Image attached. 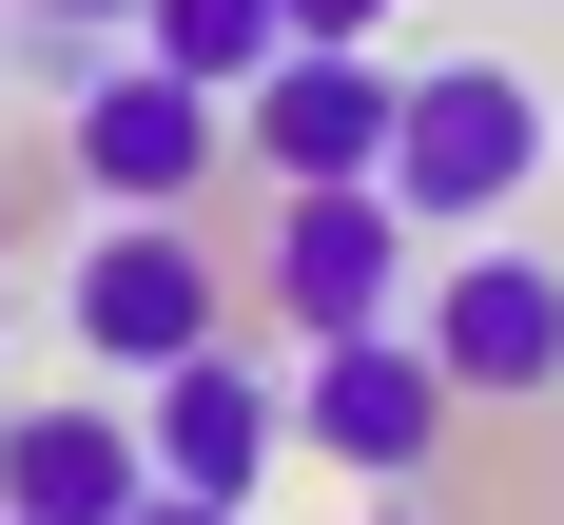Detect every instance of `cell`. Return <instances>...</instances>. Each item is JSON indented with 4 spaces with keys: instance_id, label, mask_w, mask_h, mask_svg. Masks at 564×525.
<instances>
[{
    "instance_id": "277c9868",
    "label": "cell",
    "mask_w": 564,
    "mask_h": 525,
    "mask_svg": "<svg viewBox=\"0 0 564 525\" xmlns=\"http://www.w3.org/2000/svg\"><path fill=\"white\" fill-rule=\"evenodd\" d=\"M390 311H409V195H390V175L273 195V331L332 350V331H390Z\"/></svg>"
},
{
    "instance_id": "3957f363",
    "label": "cell",
    "mask_w": 564,
    "mask_h": 525,
    "mask_svg": "<svg viewBox=\"0 0 564 525\" xmlns=\"http://www.w3.org/2000/svg\"><path fill=\"white\" fill-rule=\"evenodd\" d=\"M58 156H78L98 215H195L215 156H234V98H195L175 58H98V78L58 98Z\"/></svg>"
},
{
    "instance_id": "8fae6325",
    "label": "cell",
    "mask_w": 564,
    "mask_h": 525,
    "mask_svg": "<svg viewBox=\"0 0 564 525\" xmlns=\"http://www.w3.org/2000/svg\"><path fill=\"white\" fill-rule=\"evenodd\" d=\"M117 20H137V0H20V40H40V58H78V78H98V40H117ZM78 78H58V98H78Z\"/></svg>"
},
{
    "instance_id": "ba28073f",
    "label": "cell",
    "mask_w": 564,
    "mask_h": 525,
    "mask_svg": "<svg viewBox=\"0 0 564 525\" xmlns=\"http://www.w3.org/2000/svg\"><path fill=\"white\" fill-rule=\"evenodd\" d=\"M137 448H156V486H215V506H253V486H273V448H292V390L215 331V350H175L156 390H137Z\"/></svg>"
},
{
    "instance_id": "9a60e30c",
    "label": "cell",
    "mask_w": 564,
    "mask_h": 525,
    "mask_svg": "<svg viewBox=\"0 0 564 525\" xmlns=\"http://www.w3.org/2000/svg\"><path fill=\"white\" fill-rule=\"evenodd\" d=\"M370 525H429V506H370Z\"/></svg>"
},
{
    "instance_id": "5bb4252c",
    "label": "cell",
    "mask_w": 564,
    "mask_h": 525,
    "mask_svg": "<svg viewBox=\"0 0 564 525\" xmlns=\"http://www.w3.org/2000/svg\"><path fill=\"white\" fill-rule=\"evenodd\" d=\"M0 58H20V0H0Z\"/></svg>"
},
{
    "instance_id": "7a4b0ae2",
    "label": "cell",
    "mask_w": 564,
    "mask_h": 525,
    "mask_svg": "<svg viewBox=\"0 0 564 525\" xmlns=\"http://www.w3.org/2000/svg\"><path fill=\"white\" fill-rule=\"evenodd\" d=\"M58 331H78L98 390H156L175 350L234 331V292H215V253H195L175 215H98V233H78V273H58Z\"/></svg>"
},
{
    "instance_id": "7c38bea8",
    "label": "cell",
    "mask_w": 564,
    "mask_h": 525,
    "mask_svg": "<svg viewBox=\"0 0 564 525\" xmlns=\"http://www.w3.org/2000/svg\"><path fill=\"white\" fill-rule=\"evenodd\" d=\"M292 40H390V0H273Z\"/></svg>"
},
{
    "instance_id": "4fadbf2b",
    "label": "cell",
    "mask_w": 564,
    "mask_h": 525,
    "mask_svg": "<svg viewBox=\"0 0 564 525\" xmlns=\"http://www.w3.org/2000/svg\"><path fill=\"white\" fill-rule=\"evenodd\" d=\"M117 525H253V506H215V486H137Z\"/></svg>"
},
{
    "instance_id": "6da1fadb",
    "label": "cell",
    "mask_w": 564,
    "mask_h": 525,
    "mask_svg": "<svg viewBox=\"0 0 564 525\" xmlns=\"http://www.w3.org/2000/svg\"><path fill=\"white\" fill-rule=\"evenodd\" d=\"M525 175H545V78H525V58H429V78H409V117H390L409 233H487Z\"/></svg>"
},
{
    "instance_id": "5b68a950",
    "label": "cell",
    "mask_w": 564,
    "mask_h": 525,
    "mask_svg": "<svg viewBox=\"0 0 564 525\" xmlns=\"http://www.w3.org/2000/svg\"><path fill=\"white\" fill-rule=\"evenodd\" d=\"M448 408H467L448 350L390 311V331H332L312 370H292V448H332V467H370V486H409V467L448 448Z\"/></svg>"
},
{
    "instance_id": "9c48e42d",
    "label": "cell",
    "mask_w": 564,
    "mask_h": 525,
    "mask_svg": "<svg viewBox=\"0 0 564 525\" xmlns=\"http://www.w3.org/2000/svg\"><path fill=\"white\" fill-rule=\"evenodd\" d=\"M137 486H156V448H137V390L0 408V525H117Z\"/></svg>"
},
{
    "instance_id": "52a82bcc",
    "label": "cell",
    "mask_w": 564,
    "mask_h": 525,
    "mask_svg": "<svg viewBox=\"0 0 564 525\" xmlns=\"http://www.w3.org/2000/svg\"><path fill=\"white\" fill-rule=\"evenodd\" d=\"M429 350H448V390L467 408H545L564 390V253H448L429 273Z\"/></svg>"
},
{
    "instance_id": "8992f818",
    "label": "cell",
    "mask_w": 564,
    "mask_h": 525,
    "mask_svg": "<svg viewBox=\"0 0 564 525\" xmlns=\"http://www.w3.org/2000/svg\"><path fill=\"white\" fill-rule=\"evenodd\" d=\"M390 117H409V78L370 40H292L253 98H234V156L273 175V195H312V175H390Z\"/></svg>"
},
{
    "instance_id": "30bf717a",
    "label": "cell",
    "mask_w": 564,
    "mask_h": 525,
    "mask_svg": "<svg viewBox=\"0 0 564 525\" xmlns=\"http://www.w3.org/2000/svg\"><path fill=\"white\" fill-rule=\"evenodd\" d=\"M137 58H175L195 98H253V78L292 58V20L273 0H137Z\"/></svg>"
}]
</instances>
